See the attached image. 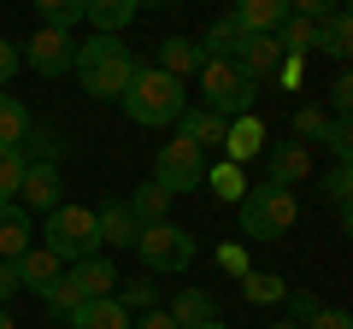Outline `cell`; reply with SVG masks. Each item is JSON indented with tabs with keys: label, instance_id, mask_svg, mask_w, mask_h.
I'll return each mask as SVG.
<instances>
[{
	"label": "cell",
	"instance_id": "obj_42",
	"mask_svg": "<svg viewBox=\"0 0 353 329\" xmlns=\"http://www.w3.org/2000/svg\"><path fill=\"white\" fill-rule=\"evenodd\" d=\"M301 71H306L301 59H283L277 65V83H283V89H301Z\"/></svg>",
	"mask_w": 353,
	"mask_h": 329
},
{
	"label": "cell",
	"instance_id": "obj_3",
	"mask_svg": "<svg viewBox=\"0 0 353 329\" xmlns=\"http://www.w3.org/2000/svg\"><path fill=\"white\" fill-rule=\"evenodd\" d=\"M294 217H301V200H294V189H277V182L248 189L236 206V224L248 241H283L294 229Z\"/></svg>",
	"mask_w": 353,
	"mask_h": 329
},
{
	"label": "cell",
	"instance_id": "obj_46",
	"mask_svg": "<svg viewBox=\"0 0 353 329\" xmlns=\"http://www.w3.org/2000/svg\"><path fill=\"white\" fill-rule=\"evenodd\" d=\"M271 329H294V323H271Z\"/></svg>",
	"mask_w": 353,
	"mask_h": 329
},
{
	"label": "cell",
	"instance_id": "obj_45",
	"mask_svg": "<svg viewBox=\"0 0 353 329\" xmlns=\"http://www.w3.org/2000/svg\"><path fill=\"white\" fill-rule=\"evenodd\" d=\"M201 329H230V323H224V317H212V323H201Z\"/></svg>",
	"mask_w": 353,
	"mask_h": 329
},
{
	"label": "cell",
	"instance_id": "obj_17",
	"mask_svg": "<svg viewBox=\"0 0 353 329\" xmlns=\"http://www.w3.org/2000/svg\"><path fill=\"white\" fill-rule=\"evenodd\" d=\"M224 118H212V112H206V106H189V112H183V118H176V141H189V147H224Z\"/></svg>",
	"mask_w": 353,
	"mask_h": 329
},
{
	"label": "cell",
	"instance_id": "obj_32",
	"mask_svg": "<svg viewBox=\"0 0 353 329\" xmlns=\"http://www.w3.org/2000/svg\"><path fill=\"white\" fill-rule=\"evenodd\" d=\"M18 177H24V153H18V147H0V206L18 200Z\"/></svg>",
	"mask_w": 353,
	"mask_h": 329
},
{
	"label": "cell",
	"instance_id": "obj_40",
	"mask_svg": "<svg viewBox=\"0 0 353 329\" xmlns=\"http://www.w3.org/2000/svg\"><path fill=\"white\" fill-rule=\"evenodd\" d=\"M306 329H353V317H347V312H336V306H324V312H318Z\"/></svg>",
	"mask_w": 353,
	"mask_h": 329
},
{
	"label": "cell",
	"instance_id": "obj_19",
	"mask_svg": "<svg viewBox=\"0 0 353 329\" xmlns=\"http://www.w3.org/2000/svg\"><path fill=\"white\" fill-rule=\"evenodd\" d=\"M165 317H171L176 329H201V323H212V317H218V300L206 288H183L171 306H165Z\"/></svg>",
	"mask_w": 353,
	"mask_h": 329
},
{
	"label": "cell",
	"instance_id": "obj_7",
	"mask_svg": "<svg viewBox=\"0 0 353 329\" xmlns=\"http://www.w3.org/2000/svg\"><path fill=\"white\" fill-rule=\"evenodd\" d=\"M153 182H159L171 200H176V194H189V189H201V182H206V153L189 147V141H165L159 159H153Z\"/></svg>",
	"mask_w": 353,
	"mask_h": 329
},
{
	"label": "cell",
	"instance_id": "obj_11",
	"mask_svg": "<svg viewBox=\"0 0 353 329\" xmlns=\"http://www.w3.org/2000/svg\"><path fill=\"white\" fill-rule=\"evenodd\" d=\"M230 18L241 24V36H277L289 24V0H241Z\"/></svg>",
	"mask_w": 353,
	"mask_h": 329
},
{
	"label": "cell",
	"instance_id": "obj_26",
	"mask_svg": "<svg viewBox=\"0 0 353 329\" xmlns=\"http://www.w3.org/2000/svg\"><path fill=\"white\" fill-rule=\"evenodd\" d=\"M241 300L248 306H277V300H289V282L277 270H248L241 277Z\"/></svg>",
	"mask_w": 353,
	"mask_h": 329
},
{
	"label": "cell",
	"instance_id": "obj_37",
	"mask_svg": "<svg viewBox=\"0 0 353 329\" xmlns=\"http://www.w3.org/2000/svg\"><path fill=\"white\" fill-rule=\"evenodd\" d=\"M218 270H224V277H248V247H236V241H230V247H218Z\"/></svg>",
	"mask_w": 353,
	"mask_h": 329
},
{
	"label": "cell",
	"instance_id": "obj_38",
	"mask_svg": "<svg viewBox=\"0 0 353 329\" xmlns=\"http://www.w3.org/2000/svg\"><path fill=\"white\" fill-rule=\"evenodd\" d=\"M18 65H24V53H18V41H6V36H0V89H6V83L18 76Z\"/></svg>",
	"mask_w": 353,
	"mask_h": 329
},
{
	"label": "cell",
	"instance_id": "obj_34",
	"mask_svg": "<svg viewBox=\"0 0 353 329\" xmlns=\"http://www.w3.org/2000/svg\"><path fill=\"white\" fill-rule=\"evenodd\" d=\"M318 141H324V147L336 153V164H347V159H353V129H347V118H336V124H330Z\"/></svg>",
	"mask_w": 353,
	"mask_h": 329
},
{
	"label": "cell",
	"instance_id": "obj_6",
	"mask_svg": "<svg viewBox=\"0 0 353 329\" xmlns=\"http://www.w3.org/2000/svg\"><path fill=\"white\" fill-rule=\"evenodd\" d=\"M194 253H201L194 235H189V229H176L171 217H165V224H148L136 235V259L153 270V277H183V270L194 265Z\"/></svg>",
	"mask_w": 353,
	"mask_h": 329
},
{
	"label": "cell",
	"instance_id": "obj_16",
	"mask_svg": "<svg viewBox=\"0 0 353 329\" xmlns=\"http://www.w3.org/2000/svg\"><path fill=\"white\" fill-rule=\"evenodd\" d=\"M312 177V153L301 147V141H277L271 147V177L265 182H277V189H294V182Z\"/></svg>",
	"mask_w": 353,
	"mask_h": 329
},
{
	"label": "cell",
	"instance_id": "obj_8",
	"mask_svg": "<svg viewBox=\"0 0 353 329\" xmlns=\"http://www.w3.org/2000/svg\"><path fill=\"white\" fill-rule=\"evenodd\" d=\"M18 53H24V65H30L36 76H65V71H71L77 41L59 36V30H36L30 41H18Z\"/></svg>",
	"mask_w": 353,
	"mask_h": 329
},
{
	"label": "cell",
	"instance_id": "obj_35",
	"mask_svg": "<svg viewBox=\"0 0 353 329\" xmlns=\"http://www.w3.org/2000/svg\"><path fill=\"white\" fill-rule=\"evenodd\" d=\"M318 312H324V306H318V294H306V288H289V323H294V329H306Z\"/></svg>",
	"mask_w": 353,
	"mask_h": 329
},
{
	"label": "cell",
	"instance_id": "obj_12",
	"mask_svg": "<svg viewBox=\"0 0 353 329\" xmlns=\"http://www.w3.org/2000/svg\"><path fill=\"white\" fill-rule=\"evenodd\" d=\"M277 65H283L277 36H248V41H241V53H236V71L248 76V83H265V76H277Z\"/></svg>",
	"mask_w": 353,
	"mask_h": 329
},
{
	"label": "cell",
	"instance_id": "obj_21",
	"mask_svg": "<svg viewBox=\"0 0 353 329\" xmlns=\"http://www.w3.org/2000/svg\"><path fill=\"white\" fill-rule=\"evenodd\" d=\"M71 282L83 288V300H106V294L118 288V270H112V259L94 253V259H77L71 265Z\"/></svg>",
	"mask_w": 353,
	"mask_h": 329
},
{
	"label": "cell",
	"instance_id": "obj_5",
	"mask_svg": "<svg viewBox=\"0 0 353 329\" xmlns=\"http://www.w3.org/2000/svg\"><path fill=\"white\" fill-rule=\"evenodd\" d=\"M201 89H206V112L212 118H248L253 100H259V83H248V76L236 71V59H206L201 65Z\"/></svg>",
	"mask_w": 353,
	"mask_h": 329
},
{
	"label": "cell",
	"instance_id": "obj_44",
	"mask_svg": "<svg viewBox=\"0 0 353 329\" xmlns=\"http://www.w3.org/2000/svg\"><path fill=\"white\" fill-rule=\"evenodd\" d=\"M0 329H18V323H12V317H6V306H0Z\"/></svg>",
	"mask_w": 353,
	"mask_h": 329
},
{
	"label": "cell",
	"instance_id": "obj_31",
	"mask_svg": "<svg viewBox=\"0 0 353 329\" xmlns=\"http://www.w3.org/2000/svg\"><path fill=\"white\" fill-rule=\"evenodd\" d=\"M324 194H330V206H336V217H341V224H347V200H353V171H347V164H336V171H330V177H324Z\"/></svg>",
	"mask_w": 353,
	"mask_h": 329
},
{
	"label": "cell",
	"instance_id": "obj_2",
	"mask_svg": "<svg viewBox=\"0 0 353 329\" xmlns=\"http://www.w3.org/2000/svg\"><path fill=\"white\" fill-rule=\"evenodd\" d=\"M124 112H130V124H141V129H165V124H176V118L189 112V94H183L176 76L141 65L136 83L124 89Z\"/></svg>",
	"mask_w": 353,
	"mask_h": 329
},
{
	"label": "cell",
	"instance_id": "obj_41",
	"mask_svg": "<svg viewBox=\"0 0 353 329\" xmlns=\"http://www.w3.org/2000/svg\"><path fill=\"white\" fill-rule=\"evenodd\" d=\"M130 329H176V323H171V317H165V306H153V312L130 317Z\"/></svg>",
	"mask_w": 353,
	"mask_h": 329
},
{
	"label": "cell",
	"instance_id": "obj_15",
	"mask_svg": "<svg viewBox=\"0 0 353 329\" xmlns=\"http://www.w3.org/2000/svg\"><path fill=\"white\" fill-rule=\"evenodd\" d=\"M265 153V124L259 118H230V129H224V159L230 164H248V159H259Z\"/></svg>",
	"mask_w": 353,
	"mask_h": 329
},
{
	"label": "cell",
	"instance_id": "obj_25",
	"mask_svg": "<svg viewBox=\"0 0 353 329\" xmlns=\"http://www.w3.org/2000/svg\"><path fill=\"white\" fill-rule=\"evenodd\" d=\"M124 206H130V217H136V224L148 229V224H165V212H171V194H165L159 182H141V189L130 194Z\"/></svg>",
	"mask_w": 353,
	"mask_h": 329
},
{
	"label": "cell",
	"instance_id": "obj_22",
	"mask_svg": "<svg viewBox=\"0 0 353 329\" xmlns=\"http://www.w3.org/2000/svg\"><path fill=\"white\" fill-rule=\"evenodd\" d=\"M241 41H248V36H241L236 18H212V24H206V36L194 41V47H201V65H206V59H236Z\"/></svg>",
	"mask_w": 353,
	"mask_h": 329
},
{
	"label": "cell",
	"instance_id": "obj_39",
	"mask_svg": "<svg viewBox=\"0 0 353 329\" xmlns=\"http://www.w3.org/2000/svg\"><path fill=\"white\" fill-rule=\"evenodd\" d=\"M330 106H336V112L347 118V106H353V76H347V71H341L336 83H330Z\"/></svg>",
	"mask_w": 353,
	"mask_h": 329
},
{
	"label": "cell",
	"instance_id": "obj_29",
	"mask_svg": "<svg viewBox=\"0 0 353 329\" xmlns=\"http://www.w3.org/2000/svg\"><path fill=\"white\" fill-rule=\"evenodd\" d=\"M206 182H212V194L224 206H241V194H248V182H241V164H206Z\"/></svg>",
	"mask_w": 353,
	"mask_h": 329
},
{
	"label": "cell",
	"instance_id": "obj_36",
	"mask_svg": "<svg viewBox=\"0 0 353 329\" xmlns=\"http://www.w3.org/2000/svg\"><path fill=\"white\" fill-rule=\"evenodd\" d=\"M324 129H330V118L318 112V106H301V112H294V136H301V147H306V141H318Z\"/></svg>",
	"mask_w": 353,
	"mask_h": 329
},
{
	"label": "cell",
	"instance_id": "obj_13",
	"mask_svg": "<svg viewBox=\"0 0 353 329\" xmlns=\"http://www.w3.org/2000/svg\"><path fill=\"white\" fill-rule=\"evenodd\" d=\"M136 18H141L136 0H88V6H83L88 36H118V30H130Z\"/></svg>",
	"mask_w": 353,
	"mask_h": 329
},
{
	"label": "cell",
	"instance_id": "obj_28",
	"mask_svg": "<svg viewBox=\"0 0 353 329\" xmlns=\"http://www.w3.org/2000/svg\"><path fill=\"white\" fill-rule=\"evenodd\" d=\"M83 6H88V0H41V6H36V30H59V36H71V24H83Z\"/></svg>",
	"mask_w": 353,
	"mask_h": 329
},
{
	"label": "cell",
	"instance_id": "obj_4",
	"mask_svg": "<svg viewBox=\"0 0 353 329\" xmlns=\"http://www.w3.org/2000/svg\"><path fill=\"white\" fill-rule=\"evenodd\" d=\"M41 247H48L59 265H77V259H94V247H101V235H94V206H53L48 212V229H41Z\"/></svg>",
	"mask_w": 353,
	"mask_h": 329
},
{
	"label": "cell",
	"instance_id": "obj_1",
	"mask_svg": "<svg viewBox=\"0 0 353 329\" xmlns=\"http://www.w3.org/2000/svg\"><path fill=\"white\" fill-rule=\"evenodd\" d=\"M71 71L83 76V94L94 100H124V89L136 83V53H130L124 36H83L71 53Z\"/></svg>",
	"mask_w": 353,
	"mask_h": 329
},
{
	"label": "cell",
	"instance_id": "obj_30",
	"mask_svg": "<svg viewBox=\"0 0 353 329\" xmlns=\"http://www.w3.org/2000/svg\"><path fill=\"white\" fill-rule=\"evenodd\" d=\"M41 300H48V312H53V317H71L77 306H83V288L71 282V270H59V282H53V288L41 294Z\"/></svg>",
	"mask_w": 353,
	"mask_h": 329
},
{
	"label": "cell",
	"instance_id": "obj_20",
	"mask_svg": "<svg viewBox=\"0 0 353 329\" xmlns=\"http://www.w3.org/2000/svg\"><path fill=\"white\" fill-rule=\"evenodd\" d=\"M65 323L71 329H130V312L118 306V294H106V300H83Z\"/></svg>",
	"mask_w": 353,
	"mask_h": 329
},
{
	"label": "cell",
	"instance_id": "obj_43",
	"mask_svg": "<svg viewBox=\"0 0 353 329\" xmlns=\"http://www.w3.org/2000/svg\"><path fill=\"white\" fill-rule=\"evenodd\" d=\"M12 294H18V270H12V265H6V259H0V306L12 300Z\"/></svg>",
	"mask_w": 353,
	"mask_h": 329
},
{
	"label": "cell",
	"instance_id": "obj_24",
	"mask_svg": "<svg viewBox=\"0 0 353 329\" xmlns=\"http://www.w3.org/2000/svg\"><path fill=\"white\" fill-rule=\"evenodd\" d=\"M312 53H330V59H347V53H353V24H347V12H341V6L324 18V24H318Z\"/></svg>",
	"mask_w": 353,
	"mask_h": 329
},
{
	"label": "cell",
	"instance_id": "obj_27",
	"mask_svg": "<svg viewBox=\"0 0 353 329\" xmlns=\"http://www.w3.org/2000/svg\"><path fill=\"white\" fill-rule=\"evenodd\" d=\"M30 136V106L18 94H0V147H24Z\"/></svg>",
	"mask_w": 353,
	"mask_h": 329
},
{
	"label": "cell",
	"instance_id": "obj_23",
	"mask_svg": "<svg viewBox=\"0 0 353 329\" xmlns=\"http://www.w3.org/2000/svg\"><path fill=\"white\" fill-rule=\"evenodd\" d=\"M153 71H165V76L183 83L189 71H201V47H194L189 36H165V41H159V65H153Z\"/></svg>",
	"mask_w": 353,
	"mask_h": 329
},
{
	"label": "cell",
	"instance_id": "obj_10",
	"mask_svg": "<svg viewBox=\"0 0 353 329\" xmlns=\"http://www.w3.org/2000/svg\"><path fill=\"white\" fill-rule=\"evenodd\" d=\"M30 247H36V217H30L18 200H6L0 206V259L12 265V259L30 253Z\"/></svg>",
	"mask_w": 353,
	"mask_h": 329
},
{
	"label": "cell",
	"instance_id": "obj_18",
	"mask_svg": "<svg viewBox=\"0 0 353 329\" xmlns=\"http://www.w3.org/2000/svg\"><path fill=\"white\" fill-rule=\"evenodd\" d=\"M12 270H18V288H30V294H48L53 282H59V259L48 253V247H30L24 259H12Z\"/></svg>",
	"mask_w": 353,
	"mask_h": 329
},
{
	"label": "cell",
	"instance_id": "obj_33",
	"mask_svg": "<svg viewBox=\"0 0 353 329\" xmlns=\"http://www.w3.org/2000/svg\"><path fill=\"white\" fill-rule=\"evenodd\" d=\"M118 306H124V312H153V306H159V282H130V288L118 294Z\"/></svg>",
	"mask_w": 353,
	"mask_h": 329
},
{
	"label": "cell",
	"instance_id": "obj_14",
	"mask_svg": "<svg viewBox=\"0 0 353 329\" xmlns=\"http://www.w3.org/2000/svg\"><path fill=\"white\" fill-rule=\"evenodd\" d=\"M94 235H101L106 247H136L141 224L130 217V206H124V200H106V206H94Z\"/></svg>",
	"mask_w": 353,
	"mask_h": 329
},
{
	"label": "cell",
	"instance_id": "obj_9",
	"mask_svg": "<svg viewBox=\"0 0 353 329\" xmlns=\"http://www.w3.org/2000/svg\"><path fill=\"white\" fill-rule=\"evenodd\" d=\"M18 206H24V212H53V206H65L59 164H24V177H18Z\"/></svg>",
	"mask_w": 353,
	"mask_h": 329
}]
</instances>
